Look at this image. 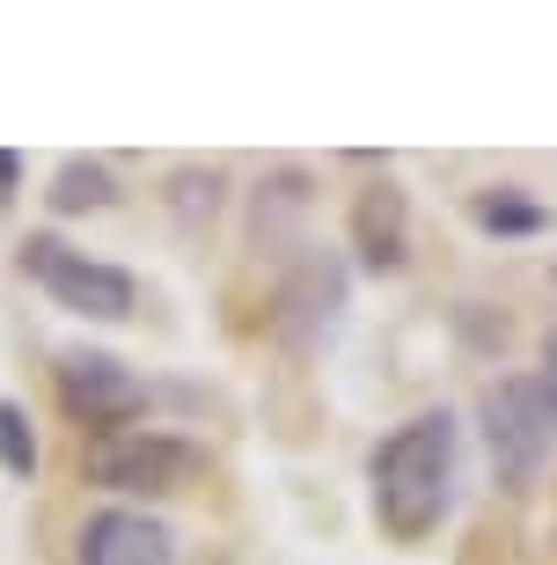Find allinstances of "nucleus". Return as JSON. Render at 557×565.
<instances>
[{
  "label": "nucleus",
  "mask_w": 557,
  "mask_h": 565,
  "mask_svg": "<svg viewBox=\"0 0 557 565\" xmlns=\"http://www.w3.org/2000/svg\"><path fill=\"white\" fill-rule=\"evenodd\" d=\"M52 213H104V206H118V177H110L104 162H60V177H52Z\"/></svg>",
  "instance_id": "8"
},
{
  "label": "nucleus",
  "mask_w": 557,
  "mask_h": 565,
  "mask_svg": "<svg viewBox=\"0 0 557 565\" xmlns=\"http://www.w3.org/2000/svg\"><path fill=\"white\" fill-rule=\"evenodd\" d=\"M0 470H15V478H30V470H38L30 419H22V404H8V397H0Z\"/></svg>",
  "instance_id": "11"
},
{
  "label": "nucleus",
  "mask_w": 557,
  "mask_h": 565,
  "mask_svg": "<svg viewBox=\"0 0 557 565\" xmlns=\"http://www.w3.org/2000/svg\"><path fill=\"white\" fill-rule=\"evenodd\" d=\"M199 470V448L184 434H162V426H125V434H104L88 448V478L110 484V492H176V484Z\"/></svg>",
  "instance_id": "4"
},
{
  "label": "nucleus",
  "mask_w": 557,
  "mask_h": 565,
  "mask_svg": "<svg viewBox=\"0 0 557 565\" xmlns=\"http://www.w3.org/2000/svg\"><path fill=\"white\" fill-rule=\"evenodd\" d=\"M15 184V154H0V191Z\"/></svg>",
  "instance_id": "13"
},
{
  "label": "nucleus",
  "mask_w": 557,
  "mask_h": 565,
  "mask_svg": "<svg viewBox=\"0 0 557 565\" xmlns=\"http://www.w3.org/2000/svg\"><path fill=\"white\" fill-rule=\"evenodd\" d=\"M470 221L484 235H536L550 213H543L536 199H521L514 184H492V191H476V199H470Z\"/></svg>",
  "instance_id": "9"
},
{
  "label": "nucleus",
  "mask_w": 557,
  "mask_h": 565,
  "mask_svg": "<svg viewBox=\"0 0 557 565\" xmlns=\"http://www.w3.org/2000/svg\"><path fill=\"white\" fill-rule=\"evenodd\" d=\"M543 367H550V382H557V323H550V338H543Z\"/></svg>",
  "instance_id": "12"
},
{
  "label": "nucleus",
  "mask_w": 557,
  "mask_h": 565,
  "mask_svg": "<svg viewBox=\"0 0 557 565\" xmlns=\"http://www.w3.org/2000/svg\"><path fill=\"white\" fill-rule=\"evenodd\" d=\"M60 404H66V419L88 426V434H125L147 412V382L125 360L74 345V353H60Z\"/></svg>",
  "instance_id": "5"
},
{
  "label": "nucleus",
  "mask_w": 557,
  "mask_h": 565,
  "mask_svg": "<svg viewBox=\"0 0 557 565\" xmlns=\"http://www.w3.org/2000/svg\"><path fill=\"white\" fill-rule=\"evenodd\" d=\"M74 565H176V544H169V529L154 514L104 507V514H88Z\"/></svg>",
  "instance_id": "6"
},
{
  "label": "nucleus",
  "mask_w": 557,
  "mask_h": 565,
  "mask_svg": "<svg viewBox=\"0 0 557 565\" xmlns=\"http://www.w3.org/2000/svg\"><path fill=\"white\" fill-rule=\"evenodd\" d=\"M338 301H345V273H338V265H309V279L287 294V323H293V316H309V323L323 316V331H331Z\"/></svg>",
  "instance_id": "10"
},
{
  "label": "nucleus",
  "mask_w": 557,
  "mask_h": 565,
  "mask_svg": "<svg viewBox=\"0 0 557 565\" xmlns=\"http://www.w3.org/2000/svg\"><path fill=\"white\" fill-rule=\"evenodd\" d=\"M22 273L38 279L60 309L96 316V323H125L132 301H140L132 273H118V265H104V257L74 250V243H60V235H30V243H22Z\"/></svg>",
  "instance_id": "3"
},
{
  "label": "nucleus",
  "mask_w": 557,
  "mask_h": 565,
  "mask_svg": "<svg viewBox=\"0 0 557 565\" xmlns=\"http://www.w3.org/2000/svg\"><path fill=\"white\" fill-rule=\"evenodd\" d=\"M352 235H360V257H367L374 273L404 265V199H396L389 184H374L367 199H360V213H352Z\"/></svg>",
  "instance_id": "7"
},
{
  "label": "nucleus",
  "mask_w": 557,
  "mask_h": 565,
  "mask_svg": "<svg viewBox=\"0 0 557 565\" xmlns=\"http://www.w3.org/2000/svg\"><path fill=\"white\" fill-rule=\"evenodd\" d=\"M484 419V448H492L499 478L528 484L543 470V456L557 448V382L550 375H499L476 404Z\"/></svg>",
  "instance_id": "2"
},
{
  "label": "nucleus",
  "mask_w": 557,
  "mask_h": 565,
  "mask_svg": "<svg viewBox=\"0 0 557 565\" xmlns=\"http://www.w3.org/2000/svg\"><path fill=\"white\" fill-rule=\"evenodd\" d=\"M454 456H462V426L454 412H418L374 448V514L389 536L418 544L426 529L454 507Z\"/></svg>",
  "instance_id": "1"
}]
</instances>
